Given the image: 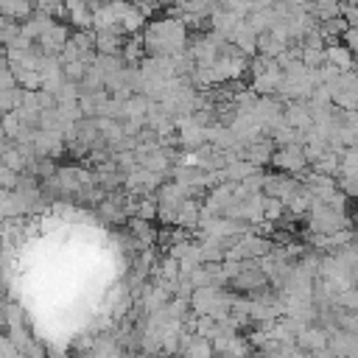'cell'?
<instances>
[{"mask_svg": "<svg viewBox=\"0 0 358 358\" xmlns=\"http://www.w3.org/2000/svg\"><path fill=\"white\" fill-rule=\"evenodd\" d=\"M17 34H20V22L6 17V14H0V45H8Z\"/></svg>", "mask_w": 358, "mask_h": 358, "instance_id": "obj_3", "label": "cell"}, {"mask_svg": "<svg viewBox=\"0 0 358 358\" xmlns=\"http://www.w3.org/2000/svg\"><path fill=\"white\" fill-rule=\"evenodd\" d=\"M271 165L277 171H285V173H299L308 168V159H305L299 143H288V145H280L271 151Z\"/></svg>", "mask_w": 358, "mask_h": 358, "instance_id": "obj_1", "label": "cell"}, {"mask_svg": "<svg viewBox=\"0 0 358 358\" xmlns=\"http://www.w3.org/2000/svg\"><path fill=\"white\" fill-rule=\"evenodd\" d=\"M123 34H115V31H95V42H92V48H95V53H120V48H123Z\"/></svg>", "mask_w": 358, "mask_h": 358, "instance_id": "obj_2", "label": "cell"}, {"mask_svg": "<svg viewBox=\"0 0 358 358\" xmlns=\"http://www.w3.org/2000/svg\"><path fill=\"white\" fill-rule=\"evenodd\" d=\"M84 67H87V62L84 59H73V62H64L62 64V76L67 78V81H81V76H84Z\"/></svg>", "mask_w": 358, "mask_h": 358, "instance_id": "obj_4", "label": "cell"}]
</instances>
